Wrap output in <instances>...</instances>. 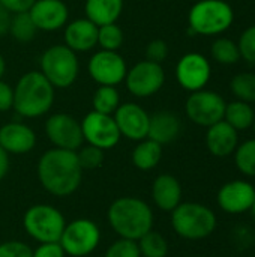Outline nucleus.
<instances>
[{"label":"nucleus","instance_id":"f257e3e1","mask_svg":"<svg viewBox=\"0 0 255 257\" xmlns=\"http://www.w3.org/2000/svg\"><path fill=\"white\" fill-rule=\"evenodd\" d=\"M38 179L42 188L56 196L66 197L75 193L83 181V169L77 158V151L51 148L38 161Z\"/></svg>","mask_w":255,"mask_h":257},{"label":"nucleus","instance_id":"f03ea898","mask_svg":"<svg viewBox=\"0 0 255 257\" xmlns=\"http://www.w3.org/2000/svg\"><path fill=\"white\" fill-rule=\"evenodd\" d=\"M56 99L54 86L41 71L23 74L14 87V110L24 119H36L47 114Z\"/></svg>","mask_w":255,"mask_h":257},{"label":"nucleus","instance_id":"7ed1b4c3","mask_svg":"<svg viewBox=\"0 0 255 257\" xmlns=\"http://www.w3.org/2000/svg\"><path fill=\"white\" fill-rule=\"evenodd\" d=\"M111 229L119 238L138 241L143 235L153 229V211L138 197H119L116 199L107 212Z\"/></svg>","mask_w":255,"mask_h":257},{"label":"nucleus","instance_id":"20e7f679","mask_svg":"<svg viewBox=\"0 0 255 257\" xmlns=\"http://www.w3.org/2000/svg\"><path fill=\"white\" fill-rule=\"evenodd\" d=\"M171 227L183 239H206L216 229V215L206 205L182 202L174 211H171Z\"/></svg>","mask_w":255,"mask_h":257},{"label":"nucleus","instance_id":"39448f33","mask_svg":"<svg viewBox=\"0 0 255 257\" xmlns=\"http://www.w3.org/2000/svg\"><path fill=\"white\" fill-rule=\"evenodd\" d=\"M233 21V8L225 0H198L188 12L191 35H221L231 27Z\"/></svg>","mask_w":255,"mask_h":257},{"label":"nucleus","instance_id":"423d86ee","mask_svg":"<svg viewBox=\"0 0 255 257\" xmlns=\"http://www.w3.org/2000/svg\"><path fill=\"white\" fill-rule=\"evenodd\" d=\"M39 71L54 89L71 87L80 74V60L75 51L65 44L48 47L39 59Z\"/></svg>","mask_w":255,"mask_h":257},{"label":"nucleus","instance_id":"0eeeda50","mask_svg":"<svg viewBox=\"0 0 255 257\" xmlns=\"http://www.w3.org/2000/svg\"><path fill=\"white\" fill-rule=\"evenodd\" d=\"M23 226L27 235L39 244L59 242L66 226V220L56 206L38 203L24 212Z\"/></svg>","mask_w":255,"mask_h":257},{"label":"nucleus","instance_id":"6e6552de","mask_svg":"<svg viewBox=\"0 0 255 257\" xmlns=\"http://www.w3.org/2000/svg\"><path fill=\"white\" fill-rule=\"evenodd\" d=\"M101 242V230L98 224L89 218H77L66 223L59 239L66 256L86 257L92 254Z\"/></svg>","mask_w":255,"mask_h":257},{"label":"nucleus","instance_id":"1a4fd4ad","mask_svg":"<svg viewBox=\"0 0 255 257\" xmlns=\"http://www.w3.org/2000/svg\"><path fill=\"white\" fill-rule=\"evenodd\" d=\"M227 102L213 90H197L191 92L185 102V111L188 119L198 126H212L216 122L224 120Z\"/></svg>","mask_w":255,"mask_h":257},{"label":"nucleus","instance_id":"9d476101","mask_svg":"<svg viewBox=\"0 0 255 257\" xmlns=\"http://www.w3.org/2000/svg\"><path fill=\"white\" fill-rule=\"evenodd\" d=\"M125 84L128 92L135 98H149L158 93L165 83V71L162 65L150 62V60H140L134 66L128 68Z\"/></svg>","mask_w":255,"mask_h":257},{"label":"nucleus","instance_id":"9b49d317","mask_svg":"<svg viewBox=\"0 0 255 257\" xmlns=\"http://www.w3.org/2000/svg\"><path fill=\"white\" fill-rule=\"evenodd\" d=\"M87 72L96 84L117 87L126 77L128 65L119 51L98 50L89 59Z\"/></svg>","mask_w":255,"mask_h":257},{"label":"nucleus","instance_id":"f8f14e48","mask_svg":"<svg viewBox=\"0 0 255 257\" xmlns=\"http://www.w3.org/2000/svg\"><path fill=\"white\" fill-rule=\"evenodd\" d=\"M81 131L87 145L96 146L102 151L116 148L122 139L114 117L111 114H104L93 110L83 117Z\"/></svg>","mask_w":255,"mask_h":257},{"label":"nucleus","instance_id":"ddd939ff","mask_svg":"<svg viewBox=\"0 0 255 257\" xmlns=\"http://www.w3.org/2000/svg\"><path fill=\"white\" fill-rule=\"evenodd\" d=\"M45 136L54 148L78 151L83 143L81 122L68 113H54L45 120Z\"/></svg>","mask_w":255,"mask_h":257},{"label":"nucleus","instance_id":"4468645a","mask_svg":"<svg viewBox=\"0 0 255 257\" xmlns=\"http://www.w3.org/2000/svg\"><path fill=\"white\" fill-rule=\"evenodd\" d=\"M212 75L210 62L200 53H186L176 65V80L182 89L197 92L206 87Z\"/></svg>","mask_w":255,"mask_h":257},{"label":"nucleus","instance_id":"2eb2a0df","mask_svg":"<svg viewBox=\"0 0 255 257\" xmlns=\"http://www.w3.org/2000/svg\"><path fill=\"white\" fill-rule=\"evenodd\" d=\"M122 137L140 142L147 139L150 114L137 102H122L113 114Z\"/></svg>","mask_w":255,"mask_h":257},{"label":"nucleus","instance_id":"dca6fc26","mask_svg":"<svg viewBox=\"0 0 255 257\" xmlns=\"http://www.w3.org/2000/svg\"><path fill=\"white\" fill-rule=\"evenodd\" d=\"M255 188L248 181L236 179L224 184L216 196L218 206L227 214H243L251 209Z\"/></svg>","mask_w":255,"mask_h":257},{"label":"nucleus","instance_id":"f3484780","mask_svg":"<svg viewBox=\"0 0 255 257\" xmlns=\"http://www.w3.org/2000/svg\"><path fill=\"white\" fill-rule=\"evenodd\" d=\"M29 14L38 30L56 32L66 26L69 9L63 0H35Z\"/></svg>","mask_w":255,"mask_h":257},{"label":"nucleus","instance_id":"a211bd4d","mask_svg":"<svg viewBox=\"0 0 255 257\" xmlns=\"http://www.w3.org/2000/svg\"><path fill=\"white\" fill-rule=\"evenodd\" d=\"M36 133L23 122H8L0 126V148L8 155H24L35 149Z\"/></svg>","mask_w":255,"mask_h":257},{"label":"nucleus","instance_id":"6ab92c4d","mask_svg":"<svg viewBox=\"0 0 255 257\" xmlns=\"http://www.w3.org/2000/svg\"><path fill=\"white\" fill-rule=\"evenodd\" d=\"M63 29L65 45L75 53L92 51L98 45V26L86 17L68 21Z\"/></svg>","mask_w":255,"mask_h":257},{"label":"nucleus","instance_id":"aec40b11","mask_svg":"<svg viewBox=\"0 0 255 257\" xmlns=\"http://www.w3.org/2000/svg\"><path fill=\"white\" fill-rule=\"evenodd\" d=\"M152 200L164 212L174 211L182 203V185L179 179L170 173L156 176L152 184Z\"/></svg>","mask_w":255,"mask_h":257},{"label":"nucleus","instance_id":"412c9836","mask_svg":"<svg viewBox=\"0 0 255 257\" xmlns=\"http://www.w3.org/2000/svg\"><path fill=\"white\" fill-rule=\"evenodd\" d=\"M239 131H236L225 120L216 122L215 125L207 128L206 133V146L207 151L218 158L228 157L234 154L239 145Z\"/></svg>","mask_w":255,"mask_h":257},{"label":"nucleus","instance_id":"4be33fe9","mask_svg":"<svg viewBox=\"0 0 255 257\" xmlns=\"http://www.w3.org/2000/svg\"><path fill=\"white\" fill-rule=\"evenodd\" d=\"M180 130H182L180 119L173 111L161 110L150 116L147 139L159 143L161 146L170 145L179 137Z\"/></svg>","mask_w":255,"mask_h":257},{"label":"nucleus","instance_id":"5701e85b","mask_svg":"<svg viewBox=\"0 0 255 257\" xmlns=\"http://www.w3.org/2000/svg\"><path fill=\"white\" fill-rule=\"evenodd\" d=\"M84 12L86 18L98 27L117 23L123 12V0H86Z\"/></svg>","mask_w":255,"mask_h":257},{"label":"nucleus","instance_id":"b1692460","mask_svg":"<svg viewBox=\"0 0 255 257\" xmlns=\"http://www.w3.org/2000/svg\"><path fill=\"white\" fill-rule=\"evenodd\" d=\"M131 158L138 170H153L162 158V146L150 139L140 140L137 142V146L134 148Z\"/></svg>","mask_w":255,"mask_h":257},{"label":"nucleus","instance_id":"393cba45","mask_svg":"<svg viewBox=\"0 0 255 257\" xmlns=\"http://www.w3.org/2000/svg\"><path fill=\"white\" fill-rule=\"evenodd\" d=\"M255 119V113L251 104L243 101H233L228 102L224 113V120L231 125L236 131H245L252 126Z\"/></svg>","mask_w":255,"mask_h":257},{"label":"nucleus","instance_id":"a878e982","mask_svg":"<svg viewBox=\"0 0 255 257\" xmlns=\"http://www.w3.org/2000/svg\"><path fill=\"white\" fill-rule=\"evenodd\" d=\"M120 93L116 86H98L92 96L93 111L104 114H114L117 107L120 105Z\"/></svg>","mask_w":255,"mask_h":257},{"label":"nucleus","instance_id":"bb28decb","mask_svg":"<svg viewBox=\"0 0 255 257\" xmlns=\"http://www.w3.org/2000/svg\"><path fill=\"white\" fill-rule=\"evenodd\" d=\"M39 30L36 29L32 17L29 12H20V14H12L11 23H9V30L11 36L18 41V42H30L35 39L36 33Z\"/></svg>","mask_w":255,"mask_h":257},{"label":"nucleus","instance_id":"cd10ccee","mask_svg":"<svg viewBox=\"0 0 255 257\" xmlns=\"http://www.w3.org/2000/svg\"><path fill=\"white\" fill-rule=\"evenodd\" d=\"M138 248L141 257H167L168 254V242L162 233L156 230H149L138 241Z\"/></svg>","mask_w":255,"mask_h":257},{"label":"nucleus","instance_id":"c85d7f7f","mask_svg":"<svg viewBox=\"0 0 255 257\" xmlns=\"http://www.w3.org/2000/svg\"><path fill=\"white\" fill-rule=\"evenodd\" d=\"M210 54L213 60H216L221 65H234L240 60L239 47L234 41L230 38H218L213 41Z\"/></svg>","mask_w":255,"mask_h":257},{"label":"nucleus","instance_id":"c756f323","mask_svg":"<svg viewBox=\"0 0 255 257\" xmlns=\"http://www.w3.org/2000/svg\"><path fill=\"white\" fill-rule=\"evenodd\" d=\"M230 90L236 99L243 102H255V74L239 72L230 81Z\"/></svg>","mask_w":255,"mask_h":257},{"label":"nucleus","instance_id":"7c9ffc66","mask_svg":"<svg viewBox=\"0 0 255 257\" xmlns=\"http://www.w3.org/2000/svg\"><path fill=\"white\" fill-rule=\"evenodd\" d=\"M234 163L237 170L249 178L255 176V139L237 145L234 151Z\"/></svg>","mask_w":255,"mask_h":257},{"label":"nucleus","instance_id":"2f4dec72","mask_svg":"<svg viewBox=\"0 0 255 257\" xmlns=\"http://www.w3.org/2000/svg\"><path fill=\"white\" fill-rule=\"evenodd\" d=\"M125 41V33L117 23L104 24L98 27V45L101 50L119 51Z\"/></svg>","mask_w":255,"mask_h":257},{"label":"nucleus","instance_id":"473e14b6","mask_svg":"<svg viewBox=\"0 0 255 257\" xmlns=\"http://www.w3.org/2000/svg\"><path fill=\"white\" fill-rule=\"evenodd\" d=\"M77 158H78V163L83 170H93V169H98L102 166L104 151L96 146L86 145L77 151Z\"/></svg>","mask_w":255,"mask_h":257},{"label":"nucleus","instance_id":"72a5a7b5","mask_svg":"<svg viewBox=\"0 0 255 257\" xmlns=\"http://www.w3.org/2000/svg\"><path fill=\"white\" fill-rule=\"evenodd\" d=\"M104 257H141L137 241L119 238L107 250Z\"/></svg>","mask_w":255,"mask_h":257},{"label":"nucleus","instance_id":"f704fd0d","mask_svg":"<svg viewBox=\"0 0 255 257\" xmlns=\"http://www.w3.org/2000/svg\"><path fill=\"white\" fill-rule=\"evenodd\" d=\"M240 59L255 65V24L245 29L237 42Z\"/></svg>","mask_w":255,"mask_h":257},{"label":"nucleus","instance_id":"c9c22d12","mask_svg":"<svg viewBox=\"0 0 255 257\" xmlns=\"http://www.w3.org/2000/svg\"><path fill=\"white\" fill-rule=\"evenodd\" d=\"M33 250L23 241H5L0 244V257H32Z\"/></svg>","mask_w":255,"mask_h":257},{"label":"nucleus","instance_id":"e433bc0d","mask_svg":"<svg viewBox=\"0 0 255 257\" xmlns=\"http://www.w3.org/2000/svg\"><path fill=\"white\" fill-rule=\"evenodd\" d=\"M170 48L164 39H153L146 47V60L162 65V62L168 57Z\"/></svg>","mask_w":255,"mask_h":257},{"label":"nucleus","instance_id":"4c0bfd02","mask_svg":"<svg viewBox=\"0 0 255 257\" xmlns=\"http://www.w3.org/2000/svg\"><path fill=\"white\" fill-rule=\"evenodd\" d=\"M32 257H66V253L59 242H44L33 250Z\"/></svg>","mask_w":255,"mask_h":257},{"label":"nucleus","instance_id":"58836bf2","mask_svg":"<svg viewBox=\"0 0 255 257\" xmlns=\"http://www.w3.org/2000/svg\"><path fill=\"white\" fill-rule=\"evenodd\" d=\"M14 107V87L0 80V113L9 111Z\"/></svg>","mask_w":255,"mask_h":257},{"label":"nucleus","instance_id":"ea45409f","mask_svg":"<svg viewBox=\"0 0 255 257\" xmlns=\"http://www.w3.org/2000/svg\"><path fill=\"white\" fill-rule=\"evenodd\" d=\"M35 0H0V5L11 14L29 12Z\"/></svg>","mask_w":255,"mask_h":257},{"label":"nucleus","instance_id":"a19ab883","mask_svg":"<svg viewBox=\"0 0 255 257\" xmlns=\"http://www.w3.org/2000/svg\"><path fill=\"white\" fill-rule=\"evenodd\" d=\"M11 17H12V14L8 12V11L0 5V36L5 35V33H8V30H9V23H11Z\"/></svg>","mask_w":255,"mask_h":257},{"label":"nucleus","instance_id":"79ce46f5","mask_svg":"<svg viewBox=\"0 0 255 257\" xmlns=\"http://www.w3.org/2000/svg\"><path fill=\"white\" fill-rule=\"evenodd\" d=\"M9 172V155L0 148V182L6 178Z\"/></svg>","mask_w":255,"mask_h":257},{"label":"nucleus","instance_id":"37998d69","mask_svg":"<svg viewBox=\"0 0 255 257\" xmlns=\"http://www.w3.org/2000/svg\"><path fill=\"white\" fill-rule=\"evenodd\" d=\"M5 71H6V60H5V57L2 56V53H0V80H2V77L5 75Z\"/></svg>","mask_w":255,"mask_h":257},{"label":"nucleus","instance_id":"c03bdc74","mask_svg":"<svg viewBox=\"0 0 255 257\" xmlns=\"http://www.w3.org/2000/svg\"><path fill=\"white\" fill-rule=\"evenodd\" d=\"M251 212H252V217L255 218V197H254V200H252V205H251V209H249Z\"/></svg>","mask_w":255,"mask_h":257},{"label":"nucleus","instance_id":"a18cd8bd","mask_svg":"<svg viewBox=\"0 0 255 257\" xmlns=\"http://www.w3.org/2000/svg\"><path fill=\"white\" fill-rule=\"evenodd\" d=\"M252 128H254V133H255V119H254V123H252Z\"/></svg>","mask_w":255,"mask_h":257}]
</instances>
